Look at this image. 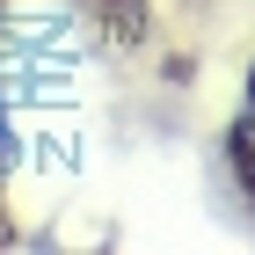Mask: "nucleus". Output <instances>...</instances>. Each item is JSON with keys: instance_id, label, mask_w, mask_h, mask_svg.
<instances>
[{"instance_id": "nucleus-4", "label": "nucleus", "mask_w": 255, "mask_h": 255, "mask_svg": "<svg viewBox=\"0 0 255 255\" xmlns=\"http://www.w3.org/2000/svg\"><path fill=\"white\" fill-rule=\"evenodd\" d=\"M0 160H7V124H0Z\"/></svg>"}, {"instance_id": "nucleus-2", "label": "nucleus", "mask_w": 255, "mask_h": 255, "mask_svg": "<svg viewBox=\"0 0 255 255\" xmlns=\"http://www.w3.org/2000/svg\"><path fill=\"white\" fill-rule=\"evenodd\" d=\"M226 168H234V182H241V197L255 204V102L241 110L234 124H226Z\"/></svg>"}, {"instance_id": "nucleus-1", "label": "nucleus", "mask_w": 255, "mask_h": 255, "mask_svg": "<svg viewBox=\"0 0 255 255\" xmlns=\"http://www.w3.org/2000/svg\"><path fill=\"white\" fill-rule=\"evenodd\" d=\"M73 7L88 15V29H95L110 51H138L146 29H153V0H73Z\"/></svg>"}, {"instance_id": "nucleus-5", "label": "nucleus", "mask_w": 255, "mask_h": 255, "mask_svg": "<svg viewBox=\"0 0 255 255\" xmlns=\"http://www.w3.org/2000/svg\"><path fill=\"white\" fill-rule=\"evenodd\" d=\"M248 102H255V66H248Z\"/></svg>"}, {"instance_id": "nucleus-3", "label": "nucleus", "mask_w": 255, "mask_h": 255, "mask_svg": "<svg viewBox=\"0 0 255 255\" xmlns=\"http://www.w3.org/2000/svg\"><path fill=\"white\" fill-rule=\"evenodd\" d=\"M7 241H15V226H7V204H0V248H7Z\"/></svg>"}]
</instances>
